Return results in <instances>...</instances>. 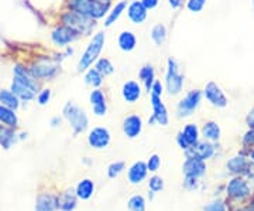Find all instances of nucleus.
Returning <instances> with one entry per match:
<instances>
[{
    "mask_svg": "<svg viewBox=\"0 0 254 211\" xmlns=\"http://www.w3.org/2000/svg\"><path fill=\"white\" fill-rule=\"evenodd\" d=\"M0 123H3V125H6V126H9V128H17V110L7 108V106H4V105H0Z\"/></svg>",
    "mask_w": 254,
    "mask_h": 211,
    "instance_id": "nucleus-31",
    "label": "nucleus"
},
{
    "mask_svg": "<svg viewBox=\"0 0 254 211\" xmlns=\"http://www.w3.org/2000/svg\"><path fill=\"white\" fill-rule=\"evenodd\" d=\"M185 87V75L181 73L180 63L174 58L168 57L165 63V77H164V88L170 97L181 95Z\"/></svg>",
    "mask_w": 254,
    "mask_h": 211,
    "instance_id": "nucleus-3",
    "label": "nucleus"
},
{
    "mask_svg": "<svg viewBox=\"0 0 254 211\" xmlns=\"http://www.w3.org/2000/svg\"><path fill=\"white\" fill-rule=\"evenodd\" d=\"M127 18L130 20L131 24H144V21L148 17V10L145 9L144 4L140 0H130L126 9Z\"/></svg>",
    "mask_w": 254,
    "mask_h": 211,
    "instance_id": "nucleus-15",
    "label": "nucleus"
},
{
    "mask_svg": "<svg viewBox=\"0 0 254 211\" xmlns=\"http://www.w3.org/2000/svg\"><path fill=\"white\" fill-rule=\"evenodd\" d=\"M64 55L68 58V57H71V55H73V53H75V50H73V47L72 46H68V47H65L64 48Z\"/></svg>",
    "mask_w": 254,
    "mask_h": 211,
    "instance_id": "nucleus-52",
    "label": "nucleus"
},
{
    "mask_svg": "<svg viewBox=\"0 0 254 211\" xmlns=\"http://www.w3.org/2000/svg\"><path fill=\"white\" fill-rule=\"evenodd\" d=\"M93 67L99 71L105 78L106 77H109V75H112V74H115V71H116V68H115V65H113V63L110 61L108 57H99L98 58V61L93 64Z\"/></svg>",
    "mask_w": 254,
    "mask_h": 211,
    "instance_id": "nucleus-35",
    "label": "nucleus"
},
{
    "mask_svg": "<svg viewBox=\"0 0 254 211\" xmlns=\"http://www.w3.org/2000/svg\"><path fill=\"white\" fill-rule=\"evenodd\" d=\"M243 145L247 147H254V129H249L243 136Z\"/></svg>",
    "mask_w": 254,
    "mask_h": 211,
    "instance_id": "nucleus-44",
    "label": "nucleus"
},
{
    "mask_svg": "<svg viewBox=\"0 0 254 211\" xmlns=\"http://www.w3.org/2000/svg\"><path fill=\"white\" fill-rule=\"evenodd\" d=\"M51 41H53V44L55 47H58V48H65V47L71 46L72 43H75L76 40H79L81 36L72 30V28H69L68 26H64V24H58L57 27L51 31Z\"/></svg>",
    "mask_w": 254,
    "mask_h": 211,
    "instance_id": "nucleus-9",
    "label": "nucleus"
},
{
    "mask_svg": "<svg viewBox=\"0 0 254 211\" xmlns=\"http://www.w3.org/2000/svg\"><path fill=\"white\" fill-rule=\"evenodd\" d=\"M227 169L233 175H249L252 170V165L245 156L237 155L227 160Z\"/></svg>",
    "mask_w": 254,
    "mask_h": 211,
    "instance_id": "nucleus-21",
    "label": "nucleus"
},
{
    "mask_svg": "<svg viewBox=\"0 0 254 211\" xmlns=\"http://www.w3.org/2000/svg\"><path fill=\"white\" fill-rule=\"evenodd\" d=\"M177 143H178V146L181 147L182 150H185V152H187V150L190 149V145H188V143H187V140L184 139V136H182L181 132H180V133L177 135Z\"/></svg>",
    "mask_w": 254,
    "mask_h": 211,
    "instance_id": "nucleus-48",
    "label": "nucleus"
},
{
    "mask_svg": "<svg viewBox=\"0 0 254 211\" xmlns=\"http://www.w3.org/2000/svg\"><path fill=\"white\" fill-rule=\"evenodd\" d=\"M249 194H250V187L242 177H235L227 184V196H230L232 199L240 200L247 197Z\"/></svg>",
    "mask_w": 254,
    "mask_h": 211,
    "instance_id": "nucleus-18",
    "label": "nucleus"
},
{
    "mask_svg": "<svg viewBox=\"0 0 254 211\" xmlns=\"http://www.w3.org/2000/svg\"><path fill=\"white\" fill-rule=\"evenodd\" d=\"M185 7L190 13L198 14V13H202L203 9L206 7V0H187Z\"/></svg>",
    "mask_w": 254,
    "mask_h": 211,
    "instance_id": "nucleus-37",
    "label": "nucleus"
},
{
    "mask_svg": "<svg viewBox=\"0 0 254 211\" xmlns=\"http://www.w3.org/2000/svg\"><path fill=\"white\" fill-rule=\"evenodd\" d=\"M138 80H140V84L143 85V88L145 90V92L151 91V87L153 84L155 83L157 80V74H155V68L153 64H144L140 67L138 70Z\"/></svg>",
    "mask_w": 254,
    "mask_h": 211,
    "instance_id": "nucleus-22",
    "label": "nucleus"
},
{
    "mask_svg": "<svg viewBox=\"0 0 254 211\" xmlns=\"http://www.w3.org/2000/svg\"><path fill=\"white\" fill-rule=\"evenodd\" d=\"M187 157H195V159H199V160H203L206 162L209 159L215 156L216 153V147L212 142H208V140H202V142H198L196 145L190 146L187 152Z\"/></svg>",
    "mask_w": 254,
    "mask_h": 211,
    "instance_id": "nucleus-13",
    "label": "nucleus"
},
{
    "mask_svg": "<svg viewBox=\"0 0 254 211\" xmlns=\"http://www.w3.org/2000/svg\"><path fill=\"white\" fill-rule=\"evenodd\" d=\"M185 187L188 189V190H193V189H196V177H192V176H185Z\"/></svg>",
    "mask_w": 254,
    "mask_h": 211,
    "instance_id": "nucleus-46",
    "label": "nucleus"
},
{
    "mask_svg": "<svg viewBox=\"0 0 254 211\" xmlns=\"http://www.w3.org/2000/svg\"><path fill=\"white\" fill-rule=\"evenodd\" d=\"M13 78L18 80L20 83L26 84L27 87H30V88H31L33 91H36L37 94H38V91L43 88L41 83L31 75L27 65L23 64V63H16V64L13 65Z\"/></svg>",
    "mask_w": 254,
    "mask_h": 211,
    "instance_id": "nucleus-12",
    "label": "nucleus"
},
{
    "mask_svg": "<svg viewBox=\"0 0 254 211\" xmlns=\"http://www.w3.org/2000/svg\"><path fill=\"white\" fill-rule=\"evenodd\" d=\"M127 4H128L127 0H119V1H116V3L110 7L109 13L106 14V17L103 18L105 27H112V26L118 21L119 18L122 17V14L126 11Z\"/></svg>",
    "mask_w": 254,
    "mask_h": 211,
    "instance_id": "nucleus-24",
    "label": "nucleus"
},
{
    "mask_svg": "<svg viewBox=\"0 0 254 211\" xmlns=\"http://www.w3.org/2000/svg\"><path fill=\"white\" fill-rule=\"evenodd\" d=\"M60 20H61V24L68 26L69 28L75 30L81 37L92 36L93 31L98 27V21L96 20L88 17V16H83L81 13L69 9H66L65 11L61 13Z\"/></svg>",
    "mask_w": 254,
    "mask_h": 211,
    "instance_id": "nucleus-5",
    "label": "nucleus"
},
{
    "mask_svg": "<svg viewBox=\"0 0 254 211\" xmlns=\"http://www.w3.org/2000/svg\"><path fill=\"white\" fill-rule=\"evenodd\" d=\"M250 160H252V163H254V149L250 150Z\"/></svg>",
    "mask_w": 254,
    "mask_h": 211,
    "instance_id": "nucleus-54",
    "label": "nucleus"
},
{
    "mask_svg": "<svg viewBox=\"0 0 254 211\" xmlns=\"http://www.w3.org/2000/svg\"><path fill=\"white\" fill-rule=\"evenodd\" d=\"M184 173L185 176H192V177H202L206 172V165L203 160L195 159V157H187L185 163H184Z\"/></svg>",
    "mask_w": 254,
    "mask_h": 211,
    "instance_id": "nucleus-23",
    "label": "nucleus"
},
{
    "mask_svg": "<svg viewBox=\"0 0 254 211\" xmlns=\"http://www.w3.org/2000/svg\"><path fill=\"white\" fill-rule=\"evenodd\" d=\"M63 116L72 129L73 135H79L89 126V118H88L86 112L75 102H66L64 105Z\"/></svg>",
    "mask_w": 254,
    "mask_h": 211,
    "instance_id": "nucleus-6",
    "label": "nucleus"
},
{
    "mask_svg": "<svg viewBox=\"0 0 254 211\" xmlns=\"http://www.w3.org/2000/svg\"><path fill=\"white\" fill-rule=\"evenodd\" d=\"M171 10H180L184 6V0H167Z\"/></svg>",
    "mask_w": 254,
    "mask_h": 211,
    "instance_id": "nucleus-49",
    "label": "nucleus"
},
{
    "mask_svg": "<svg viewBox=\"0 0 254 211\" xmlns=\"http://www.w3.org/2000/svg\"><path fill=\"white\" fill-rule=\"evenodd\" d=\"M164 92H165V88H164V84L158 80H155V83L153 84L151 87V91L150 94H154V95H158V97H163Z\"/></svg>",
    "mask_w": 254,
    "mask_h": 211,
    "instance_id": "nucleus-45",
    "label": "nucleus"
},
{
    "mask_svg": "<svg viewBox=\"0 0 254 211\" xmlns=\"http://www.w3.org/2000/svg\"><path fill=\"white\" fill-rule=\"evenodd\" d=\"M65 4H66V9L78 11L96 21L106 17V14L109 13L112 7V3H103L99 0H66Z\"/></svg>",
    "mask_w": 254,
    "mask_h": 211,
    "instance_id": "nucleus-4",
    "label": "nucleus"
},
{
    "mask_svg": "<svg viewBox=\"0 0 254 211\" xmlns=\"http://www.w3.org/2000/svg\"><path fill=\"white\" fill-rule=\"evenodd\" d=\"M27 67L31 75L40 83L53 81L61 74V63L54 55H37Z\"/></svg>",
    "mask_w": 254,
    "mask_h": 211,
    "instance_id": "nucleus-1",
    "label": "nucleus"
},
{
    "mask_svg": "<svg viewBox=\"0 0 254 211\" xmlns=\"http://www.w3.org/2000/svg\"><path fill=\"white\" fill-rule=\"evenodd\" d=\"M76 207V197L72 192H65L58 199V209L63 211H72Z\"/></svg>",
    "mask_w": 254,
    "mask_h": 211,
    "instance_id": "nucleus-36",
    "label": "nucleus"
},
{
    "mask_svg": "<svg viewBox=\"0 0 254 211\" xmlns=\"http://www.w3.org/2000/svg\"><path fill=\"white\" fill-rule=\"evenodd\" d=\"M17 133L14 132V129L0 123V146L7 150L17 142Z\"/></svg>",
    "mask_w": 254,
    "mask_h": 211,
    "instance_id": "nucleus-29",
    "label": "nucleus"
},
{
    "mask_svg": "<svg viewBox=\"0 0 254 211\" xmlns=\"http://www.w3.org/2000/svg\"><path fill=\"white\" fill-rule=\"evenodd\" d=\"M148 187H150V190L151 192H160V190H163L164 187V182L161 177H158V176H153L150 180H148Z\"/></svg>",
    "mask_w": 254,
    "mask_h": 211,
    "instance_id": "nucleus-42",
    "label": "nucleus"
},
{
    "mask_svg": "<svg viewBox=\"0 0 254 211\" xmlns=\"http://www.w3.org/2000/svg\"><path fill=\"white\" fill-rule=\"evenodd\" d=\"M150 102H151V108H153V115L148 119V123H158L161 126H167L170 122L168 116V109L163 102V97H158L154 94H150Z\"/></svg>",
    "mask_w": 254,
    "mask_h": 211,
    "instance_id": "nucleus-10",
    "label": "nucleus"
},
{
    "mask_svg": "<svg viewBox=\"0 0 254 211\" xmlns=\"http://www.w3.org/2000/svg\"><path fill=\"white\" fill-rule=\"evenodd\" d=\"M105 44H106L105 31H96L95 34H92L88 46L85 48V51L82 53L81 58H79V61L76 64V71L82 74L85 73L88 68H91L92 65L98 61V58H99L103 48H105Z\"/></svg>",
    "mask_w": 254,
    "mask_h": 211,
    "instance_id": "nucleus-2",
    "label": "nucleus"
},
{
    "mask_svg": "<svg viewBox=\"0 0 254 211\" xmlns=\"http://www.w3.org/2000/svg\"><path fill=\"white\" fill-rule=\"evenodd\" d=\"M0 105H4L7 108L17 110L21 105V101L10 88H1L0 90Z\"/></svg>",
    "mask_w": 254,
    "mask_h": 211,
    "instance_id": "nucleus-30",
    "label": "nucleus"
},
{
    "mask_svg": "<svg viewBox=\"0 0 254 211\" xmlns=\"http://www.w3.org/2000/svg\"><path fill=\"white\" fill-rule=\"evenodd\" d=\"M128 210L145 211V200L141 196H133V197L128 200Z\"/></svg>",
    "mask_w": 254,
    "mask_h": 211,
    "instance_id": "nucleus-39",
    "label": "nucleus"
},
{
    "mask_svg": "<svg viewBox=\"0 0 254 211\" xmlns=\"http://www.w3.org/2000/svg\"><path fill=\"white\" fill-rule=\"evenodd\" d=\"M138 40L134 31L131 30H123L120 31V34L118 36V47L119 50H122L123 53H131L136 50Z\"/></svg>",
    "mask_w": 254,
    "mask_h": 211,
    "instance_id": "nucleus-20",
    "label": "nucleus"
},
{
    "mask_svg": "<svg viewBox=\"0 0 254 211\" xmlns=\"http://www.w3.org/2000/svg\"><path fill=\"white\" fill-rule=\"evenodd\" d=\"M95 192V184L89 179L82 180L81 183L76 186V197H79L82 200H88L93 196Z\"/></svg>",
    "mask_w": 254,
    "mask_h": 211,
    "instance_id": "nucleus-34",
    "label": "nucleus"
},
{
    "mask_svg": "<svg viewBox=\"0 0 254 211\" xmlns=\"http://www.w3.org/2000/svg\"><path fill=\"white\" fill-rule=\"evenodd\" d=\"M203 100V95L200 90H190L177 104V116L178 118H190L192 116L198 108L200 102Z\"/></svg>",
    "mask_w": 254,
    "mask_h": 211,
    "instance_id": "nucleus-7",
    "label": "nucleus"
},
{
    "mask_svg": "<svg viewBox=\"0 0 254 211\" xmlns=\"http://www.w3.org/2000/svg\"><path fill=\"white\" fill-rule=\"evenodd\" d=\"M89 104L92 106V112L95 116L102 118L108 113V100L106 94L100 88H93L89 94Z\"/></svg>",
    "mask_w": 254,
    "mask_h": 211,
    "instance_id": "nucleus-17",
    "label": "nucleus"
},
{
    "mask_svg": "<svg viewBox=\"0 0 254 211\" xmlns=\"http://www.w3.org/2000/svg\"><path fill=\"white\" fill-rule=\"evenodd\" d=\"M10 90L14 92L21 102H31L36 100L37 92L33 91L26 84L20 83L16 78H11L10 81Z\"/></svg>",
    "mask_w": 254,
    "mask_h": 211,
    "instance_id": "nucleus-19",
    "label": "nucleus"
},
{
    "mask_svg": "<svg viewBox=\"0 0 254 211\" xmlns=\"http://www.w3.org/2000/svg\"><path fill=\"white\" fill-rule=\"evenodd\" d=\"M145 165H147L148 172H153V173H155V172L160 169V166H161V157L158 156V155H153V156H150L148 162H147Z\"/></svg>",
    "mask_w": 254,
    "mask_h": 211,
    "instance_id": "nucleus-41",
    "label": "nucleus"
},
{
    "mask_svg": "<svg viewBox=\"0 0 254 211\" xmlns=\"http://www.w3.org/2000/svg\"><path fill=\"white\" fill-rule=\"evenodd\" d=\"M61 122H63V118H60V116H54L53 119L50 120V125H51L53 128H57L58 125H61Z\"/></svg>",
    "mask_w": 254,
    "mask_h": 211,
    "instance_id": "nucleus-51",
    "label": "nucleus"
},
{
    "mask_svg": "<svg viewBox=\"0 0 254 211\" xmlns=\"http://www.w3.org/2000/svg\"><path fill=\"white\" fill-rule=\"evenodd\" d=\"M103 81H105V77L93 65L83 73V83L92 90L93 88H100L103 85Z\"/></svg>",
    "mask_w": 254,
    "mask_h": 211,
    "instance_id": "nucleus-28",
    "label": "nucleus"
},
{
    "mask_svg": "<svg viewBox=\"0 0 254 211\" xmlns=\"http://www.w3.org/2000/svg\"><path fill=\"white\" fill-rule=\"evenodd\" d=\"M167 37H168V30H167V26L164 24V23H157L153 26L151 28V31H150V38H151V41L154 43L155 46H163L164 43H165V40H167Z\"/></svg>",
    "mask_w": 254,
    "mask_h": 211,
    "instance_id": "nucleus-33",
    "label": "nucleus"
},
{
    "mask_svg": "<svg viewBox=\"0 0 254 211\" xmlns=\"http://www.w3.org/2000/svg\"><path fill=\"white\" fill-rule=\"evenodd\" d=\"M200 135L203 136L205 140H208V142H212V143L219 142V139L222 136L220 125H219L218 122H215V120H206L203 123L202 129H200Z\"/></svg>",
    "mask_w": 254,
    "mask_h": 211,
    "instance_id": "nucleus-25",
    "label": "nucleus"
},
{
    "mask_svg": "<svg viewBox=\"0 0 254 211\" xmlns=\"http://www.w3.org/2000/svg\"><path fill=\"white\" fill-rule=\"evenodd\" d=\"M125 162H113L112 165L108 167V176L112 177V179H115V177H118L123 173V170H125Z\"/></svg>",
    "mask_w": 254,
    "mask_h": 211,
    "instance_id": "nucleus-40",
    "label": "nucleus"
},
{
    "mask_svg": "<svg viewBox=\"0 0 254 211\" xmlns=\"http://www.w3.org/2000/svg\"><path fill=\"white\" fill-rule=\"evenodd\" d=\"M147 173H148V169H147V165L144 162H136L128 169L127 177H128L130 183L140 184L147 177Z\"/></svg>",
    "mask_w": 254,
    "mask_h": 211,
    "instance_id": "nucleus-26",
    "label": "nucleus"
},
{
    "mask_svg": "<svg viewBox=\"0 0 254 211\" xmlns=\"http://www.w3.org/2000/svg\"><path fill=\"white\" fill-rule=\"evenodd\" d=\"M110 140H112V135H110L109 129L103 128V126H96L91 129L88 133V145L96 150L106 149L109 146Z\"/></svg>",
    "mask_w": 254,
    "mask_h": 211,
    "instance_id": "nucleus-11",
    "label": "nucleus"
},
{
    "mask_svg": "<svg viewBox=\"0 0 254 211\" xmlns=\"http://www.w3.org/2000/svg\"><path fill=\"white\" fill-rule=\"evenodd\" d=\"M246 123H247V126L250 129H254V108L247 113V116H246Z\"/></svg>",
    "mask_w": 254,
    "mask_h": 211,
    "instance_id": "nucleus-50",
    "label": "nucleus"
},
{
    "mask_svg": "<svg viewBox=\"0 0 254 211\" xmlns=\"http://www.w3.org/2000/svg\"><path fill=\"white\" fill-rule=\"evenodd\" d=\"M205 211H226V206L225 203L216 200V202L209 203L208 206L205 207Z\"/></svg>",
    "mask_w": 254,
    "mask_h": 211,
    "instance_id": "nucleus-43",
    "label": "nucleus"
},
{
    "mask_svg": "<svg viewBox=\"0 0 254 211\" xmlns=\"http://www.w3.org/2000/svg\"><path fill=\"white\" fill-rule=\"evenodd\" d=\"M202 95H203V98L206 100L209 105L219 108V109H223L229 105L227 95L222 90V87L215 81H209V83L205 84V87L202 90Z\"/></svg>",
    "mask_w": 254,
    "mask_h": 211,
    "instance_id": "nucleus-8",
    "label": "nucleus"
},
{
    "mask_svg": "<svg viewBox=\"0 0 254 211\" xmlns=\"http://www.w3.org/2000/svg\"><path fill=\"white\" fill-rule=\"evenodd\" d=\"M51 97H53V91L50 88H41L37 94L36 101L40 106H46L51 101Z\"/></svg>",
    "mask_w": 254,
    "mask_h": 211,
    "instance_id": "nucleus-38",
    "label": "nucleus"
},
{
    "mask_svg": "<svg viewBox=\"0 0 254 211\" xmlns=\"http://www.w3.org/2000/svg\"><path fill=\"white\" fill-rule=\"evenodd\" d=\"M140 1L144 4V7L148 10V11H150V10L157 9L158 4H160V0H140Z\"/></svg>",
    "mask_w": 254,
    "mask_h": 211,
    "instance_id": "nucleus-47",
    "label": "nucleus"
},
{
    "mask_svg": "<svg viewBox=\"0 0 254 211\" xmlns=\"http://www.w3.org/2000/svg\"><path fill=\"white\" fill-rule=\"evenodd\" d=\"M182 136L184 139L187 140V143L190 146H193V145H196L198 142H199V136H200V130L198 128V125L196 123H187L184 129L181 130Z\"/></svg>",
    "mask_w": 254,
    "mask_h": 211,
    "instance_id": "nucleus-32",
    "label": "nucleus"
},
{
    "mask_svg": "<svg viewBox=\"0 0 254 211\" xmlns=\"http://www.w3.org/2000/svg\"><path fill=\"white\" fill-rule=\"evenodd\" d=\"M17 136L20 140H24V139H27V132H21V133H20V135H17Z\"/></svg>",
    "mask_w": 254,
    "mask_h": 211,
    "instance_id": "nucleus-53",
    "label": "nucleus"
},
{
    "mask_svg": "<svg viewBox=\"0 0 254 211\" xmlns=\"http://www.w3.org/2000/svg\"><path fill=\"white\" fill-rule=\"evenodd\" d=\"M143 119L140 115L137 113H130L127 115L126 118L123 119V123H122V129H123V133L126 135L128 139H136L141 135L143 132Z\"/></svg>",
    "mask_w": 254,
    "mask_h": 211,
    "instance_id": "nucleus-16",
    "label": "nucleus"
},
{
    "mask_svg": "<svg viewBox=\"0 0 254 211\" xmlns=\"http://www.w3.org/2000/svg\"><path fill=\"white\" fill-rule=\"evenodd\" d=\"M58 209V199L53 194L43 193L37 197L36 211H55Z\"/></svg>",
    "mask_w": 254,
    "mask_h": 211,
    "instance_id": "nucleus-27",
    "label": "nucleus"
},
{
    "mask_svg": "<svg viewBox=\"0 0 254 211\" xmlns=\"http://www.w3.org/2000/svg\"><path fill=\"white\" fill-rule=\"evenodd\" d=\"M252 3H253V9H254V0H252Z\"/></svg>",
    "mask_w": 254,
    "mask_h": 211,
    "instance_id": "nucleus-55",
    "label": "nucleus"
},
{
    "mask_svg": "<svg viewBox=\"0 0 254 211\" xmlns=\"http://www.w3.org/2000/svg\"><path fill=\"white\" fill-rule=\"evenodd\" d=\"M120 94H122L123 101L128 105H133L140 101V98L143 95V85L136 80H127L126 83L122 85Z\"/></svg>",
    "mask_w": 254,
    "mask_h": 211,
    "instance_id": "nucleus-14",
    "label": "nucleus"
}]
</instances>
